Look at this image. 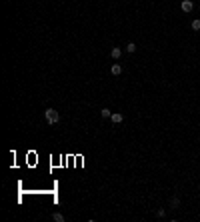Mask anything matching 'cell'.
<instances>
[{
    "label": "cell",
    "instance_id": "obj_7",
    "mask_svg": "<svg viewBox=\"0 0 200 222\" xmlns=\"http://www.w3.org/2000/svg\"><path fill=\"white\" fill-rule=\"evenodd\" d=\"M178 206H180V198L172 196V198H170V208H178Z\"/></svg>",
    "mask_w": 200,
    "mask_h": 222
},
{
    "label": "cell",
    "instance_id": "obj_4",
    "mask_svg": "<svg viewBox=\"0 0 200 222\" xmlns=\"http://www.w3.org/2000/svg\"><path fill=\"white\" fill-rule=\"evenodd\" d=\"M110 120L114 122V124H120V122L124 120V116H122V114H118V112H112V116H110Z\"/></svg>",
    "mask_w": 200,
    "mask_h": 222
},
{
    "label": "cell",
    "instance_id": "obj_10",
    "mask_svg": "<svg viewBox=\"0 0 200 222\" xmlns=\"http://www.w3.org/2000/svg\"><path fill=\"white\" fill-rule=\"evenodd\" d=\"M192 30H196V32L200 30V20H192Z\"/></svg>",
    "mask_w": 200,
    "mask_h": 222
},
{
    "label": "cell",
    "instance_id": "obj_1",
    "mask_svg": "<svg viewBox=\"0 0 200 222\" xmlns=\"http://www.w3.org/2000/svg\"><path fill=\"white\" fill-rule=\"evenodd\" d=\"M44 118H46L48 124H56V122L60 120V114H58L54 108H46V110H44Z\"/></svg>",
    "mask_w": 200,
    "mask_h": 222
},
{
    "label": "cell",
    "instance_id": "obj_8",
    "mask_svg": "<svg viewBox=\"0 0 200 222\" xmlns=\"http://www.w3.org/2000/svg\"><path fill=\"white\" fill-rule=\"evenodd\" d=\"M100 116H102V118H110V116H112V112H110L108 108H102V110H100Z\"/></svg>",
    "mask_w": 200,
    "mask_h": 222
},
{
    "label": "cell",
    "instance_id": "obj_9",
    "mask_svg": "<svg viewBox=\"0 0 200 222\" xmlns=\"http://www.w3.org/2000/svg\"><path fill=\"white\" fill-rule=\"evenodd\" d=\"M52 218H54L56 222H64V216H62L60 212H54V214H52Z\"/></svg>",
    "mask_w": 200,
    "mask_h": 222
},
{
    "label": "cell",
    "instance_id": "obj_2",
    "mask_svg": "<svg viewBox=\"0 0 200 222\" xmlns=\"http://www.w3.org/2000/svg\"><path fill=\"white\" fill-rule=\"evenodd\" d=\"M180 8H182V12H192V10H194V2H192V0H182Z\"/></svg>",
    "mask_w": 200,
    "mask_h": 222
},
{
    "label": "cell",
    "instance_id": "obj_3",
    "mask_svg": "<svg viewBox=\"0 0 200 222\" xmlns=\"http://www.w3.org/2000/svg\"><path fill=\"white\" fill-rule=\"evenodd\" d=\"M110 56L114 58V60H118V58L122 56V48H120V46H114V48L110 50Z\"/></svg>",
    "mask_w": 200,
    "mask_h": 222
},
{
    "label": "cell",
    "instance_id": "obj_6",
    "mask_svg": "<svg viewBox=\"0 0 200 222\" xmlns=\"http://www.w3.org/2000/svg\"><path fill=\"white\" fill-rule=\"evenodd\" d=\"M124 50H126V52H128V54H134V52H136V50H138V46H136V44H134V42H128V44H126V48H124Z\"/></svg>",
    "mask_w": 200,
    "mask_h": 222
},
{
    "label": "cell",
    "instance_id": "obj_5",
    "mask_svg": "<svg viewBox=\"0 0 200 222\" xmlns=\"http://www.w3.org/2000/svg\"><path fill=\"white\" fill-rule=\"evenodd\" d=\"M110 72L114 74V76H118V74H122V66H120V64H112V66H110Z\"/></svg>",
    "mask_w": 200,
    "mask_h": 222
},
{
    "label": "cell",
    "instance_id": "obj_11",
    "mask_svg": "<svg viewBox=\"0 0 200 222\" xmlns=\"http://www.w3.org/2000/svg\"><path fill=\"white\" fill-rule=\"evenodd\" d=\"M164 214H166V210H164V208H158V210H156V216L158 218H164Z\"/></svg>",
    "mask_w": 200,
    "mask_h": 222
}]
</instances>
